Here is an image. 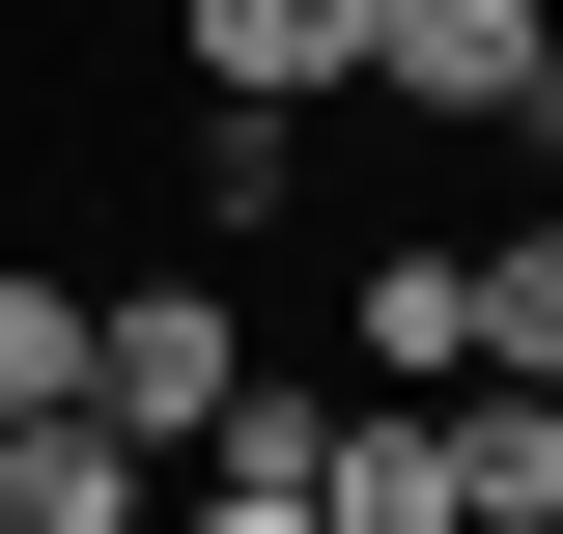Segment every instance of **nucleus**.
<instances>
[{"instance_id":"nucleus-2","label":"nucleus","mask_w":563,"mask_h":534,"mask_svg":"<svg viewBox=\"0 0 563 534\" xmlns=\"http://www.w3.org/2000/svg\"><path fill=\"white\" fill-rule=\"evenodd\" d=\"M536 29H563V0H366V85H395V113H451V141H507Z\"/></svg>"},{"instance_id":"nucleus-4","label":"nucleus","mask_w":563,"mask_h":534,"mask_svg":"<svg viewBox=\"0 0 563 534\" xmlns=\"http://www.w3.org/2000/svg\"><path fill=\"white\" fill-rule=\"evenodd\" d=\"M451 534H563V394L451 366Z\"/></svg>"},{"instance_id":"nucleus-5","label":"nucleus","mask_w":563,"mask_h":534,"mask_svg":"<svg viewBox=\"0 0 563 534\" xmlns=\"http://www.w3.org/2000/svg\"><path fill=\"white\" fill-rule=\"evenodd\" d=\"M169 29H198V85H254V113L366 85V0H169Z\"/></svg>"},{"instance_id":"nucleus-10","label":"nucleus","mask_w":563,"mask_h":534,"mask_svg":"<svg viewBox=\"0 0 563 534\" xmlns=\"http://www.w3.org/2000/svg\"><path fill=\"white\" fill-rule=\"evenodd\" d=\"M85 394V281H29V254H0V422H57Z\"/></svg>"},{"instance_id":"nucleus-1","label":"nucleus","mask_w":563,"mask_h":534,"mask_svg":"<svg viewBox=\"0 0 563 534\" xmlns=\"http://www.w3.org/2000/svg\"><path fill=\"white\" fill-rule=\"evenodd\" d=\"M225 394H254V337H225L198 281H113V310H85V422H169V450H198Z\"/></svg>"},{"instance_id":"nucleus-6","label":"nucleus","mask_w":563,"mask_h":534,"mask_svg":"<svg viewBox=\"0 0 563 534\" xmlns=\"http://www.w3.org/2000/svg\"><path fill=\"white\" fill-rule=\"evenodd\" d=\"M0 534H141V422H0Z\"/></svg>"},{"instance_id":"nucleus-9","label":"nucleus","mask_w":563,"mask_h":534,"mask_svg":"<svg viewBox=\"0 0 563 534\" xmlns=\"http://www.w3.org/2000/svg\"><path fill=\"white\" fill-rule=\"evenodd\" d=\"M282 198H310V141H282L254 85H198V225H282Z\"/></svg>"},{"instance_id":"nucleus-8","label":"nucleus","mask_w":563,"mask_h":534,"mask_svg":"<svg viewBox=\"0 0 563 534\" xmlns=\"http://www.w3.org/2000/svg\"><path fill=\"white\" fill-rule=\"evenodd\" d=\"M479 366H507V394H563V198L479 254Z\"/></svg>"},{"instance_id":"nucleus-11","label":"nucleus","mask_w":563,"mask_h":534,"mask_svg":"<svg viewBox=\"0 0 563 534\" xmlns=\"http://www.w3.org/2000/svg\"><path fill=\"white\" fill-rule=\"evenodd\" d=\"M198 534H339V507H310V478H198Z\"/></svg>"},{"instance_id":"nucleus-7","label":"nucleus","mask_w":563,"mask_h":534,"mask_svg":"<svg viewBox=\"0 0 563 534\" xmlns=\"http://www.w3.org/2000/svg\"><path fill=\"white\" fill-rule=\"evenodd\" d=\"M366 366H395V394H451V366H479V254H451V225H422V254H366Z\"/></svg>"},{"instance_id":"nucleus-12","label":"nucleus","mask_w":563,"mask_h":534,"mask_svg":"<svg viewBox=\"0 0 563 534\" xmlns=\"http://www.w3.org/2000/svg\"><path fill=\"white\" fill-rule=\"evenodd\" d=\"M507 141H536V169H563V29H536V85H507Z\"/></svg>"},{"instance_id":"nucleus-3","label":"nucleus","mask_w":563,"mask_h":534,"mask_svg":"<svg viewBox=\"0 0 563 534\" xmlns=\"http://www.w3.org/2000/svg\"><path fill=\"white\" fill-rule=\"evenodd\" d=\"M310 507H339V534H451V394H395V422H310Z\"/></svg>"}]
</instances>
